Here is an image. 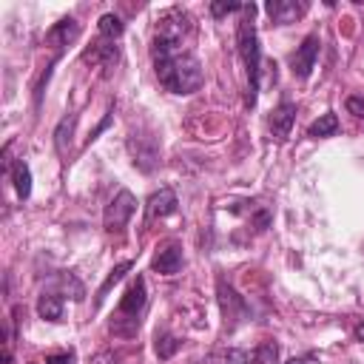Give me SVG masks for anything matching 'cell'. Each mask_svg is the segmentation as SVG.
Here are the masks:
<instances>
[{"instance_id":"6","label":"cell","mask_w":364,"mask_h":364,"mask_svg":"<svg viewBox=\"0 0 364 364\" xmlns=\"http://www.w3.org/2000/svg\"><path fill=\"white\" fill-rule=\"evenodd\" d=\"M318 46H321V43H318V34H307L304 43L296 48L290 65H293V74H296L299 80H307V77H310V71H313V65H316V57H318Z\"/></svg>"},{"instance_id":"12","label":"cell","mask_w":364,"mask_h":364,"mask_svg":"<svg viewBox=\"0 0 364 364\" xmlns=\"http://www.w3.org/2000/svg\"><path fill=\"white\" fill-rule=\"evenodd\" d=\"M151 267H154L156 273H162V276H173V273H179V267H182V247H179V245H168V247H162V250L154 256Z\"/></svg>"},{"instance_id":"2","label":"cell","mask_w":364,"mask_h":364,"mask_svg":"<svg viewBox=\"0 0 364 364\" xmlns=\"http://www.w3.org/2000/svg\"><path fill=\"white\" fill-rule=\"evenodd\" d=\"M242 11H245V17L239 20L236 40H239V54H242V63L247 71V105H256L259 71H262V48H259V34H256V23H253L256 6L247 3V6H242Z\"/></svg>"},{"instance_id":"22","label":"cell","mask_w":364,"mask_h":364,"mask_svg":"<svg viewBox=\"0 0 364 364\" xmlns=\"http://www.w3.org/2000/svg\"><path fill=\"white\" fill-rule=\"evenodd\" d=\"M233 11H242V3H210L213 17H225V14H233Z\"/></svg>"},{"instance_id":"21","label":"cell","mask_w":364,"mask_h":364,"mask_svg":"<svg viewBox=\"0 0 364 364\" xmlns=\"http://www.w3.org/2000/svg\"><path fill=\"white\" fill-rule=\"evenodd\" d=\"M179 350V341L171 333H156V355L159 358H171Z\"/></svg>"},{"instance_id":"14","label":"cell","mask_w":364,"mask_h":364,"mask_svg":"<svg viewBox=\"0 0 364 364\" xmlns=\"http://www.w3.org/2000/svg\"><path fill=\"white\" fill-rule=\"evenodd\" d=\"M9 173H11V182H14L17 196H20V199H28V196H31V171H28V165H26L23 159H17Z\"/></svg>"},{"instance_id":"13","label":"cell","mask_w":364,"mask_h":364,"mask_svg":"<svg viewBox=\"0 0 364 364\" xmlns=\"http://www.w3.org/2000/svg\"><path fill=\"white\" fill-rule=\"evenodd\" d=\"M117 40H105V37H100L97 43H94V48L85 54L88 60H94V63H102L105 68H111L114 63H117Z\"/></svg>"},{"instance_id":"16","label":"cell","mask_w":364,"mask_h":364,"mask_svg":"<svg viewBox=\"0 0 364 364\" xmlns=\"http://www.w3.org/2000/svg\"><path fill=\"white\" fill-rule=\"evenodd\" d=\"M74 125H77V117H74V114H68V117H63V119H60V125H57V131H54V145H57V151H60V154H68Z\"/></svg>"},{"instance_id":"17","label":"cell","mask_w":364,"mask_h":364,"mask_svg":"<svg viewBox=\"0 0 364 364\" xmlns=\"http://www.w3.org/2000/svg\"><path fill=\"white\" fill-rule=\"evenodd\" d=\"M336 131H338V117H336V114H321V117L307 128V134L316 136V139H318V136H333Z\"/></svg>"},{"instance_id":"23","label":"cell","mask_w":364,"mask_h":364,"mask_svg":"<svg viewBox=\"0 0 364 364\" xmlns=\"http://www.w3.org/2000/svg\"><path fill=\"white\" fill-rule=\"evenodd\" d=\"M225 364H250V353H245V350H228L225 353Z\"/></svg>"},{"instance_id":"26","label":"cell","mask_w":364,"mask_h":364,"mask_svg":"<svg viewBox=\"0 0 364 364\" xmlns=\"http://www.w3.org/2000/svg\"><path fill=\"white\" fill-rule=\"evenodd\" d=\"M355 341H364V321L355 327Z\"/></svg>"},{"instance_id":"24","label":"cell","mask_w":364,"mask_h":364,"mask_svg":"<svg viewBox=\"0 0 364 364\" xmlns=\"http://www.w3.org/2000/svg\"><path fill=\"white\" fill-rule=\"evenodd\" d=\"M46 364H74V353L65 350V353H48L46 355Z\"/></svg>"},{"instance_id":"7","label":"cell","mask_w":364,"mask_h":364,"mask_svg":"<svg viewBox=\"0 0 364 364\" xmlns=\"http://www.w3.org/2000/svg\"><path fill=\"white\" fill-rule=\"evenodd\" d=\"M264 11L276 26H287V23H296L307 11V3H301V0H267Z\"/></svg>"},{"instance_id":"3","label":"cell","mask_w":364,"mask_h":364,"mask_svg":"<svg viewBox=\"0 0 364 364\" xmlns=\"http://www.w3.org/2000/svg\"><path fill=\"white\" fill-rule=\"evenodd\" d=\"M188 31H191V17H188L182 9H168V11L159 14V20H156L154 40H165V43L182 46V40H185Z\"/></svg>"},{"instance_id":"18","label":"cell","mask_w":364,"mask_h":364,"mask_svg":"<svg viewBox=\"0 0 364 364\" xmlns=\"http://www.w3.org/2000/svg\"><path fill=\"white\" fill-rule=\"evenodd\" d=\"M131 267H134L131 262H119V264H117V267L108 273V279H105V282L100 284V290H97V304H100V301L108 296V290H111V287H114V284H117V282H119V279H122V276H125Z\"/></svg>"},{"instance_id":"25","label":"cell","mask_w":364,"mask_h":364,"mask_svg":"<svg viewBox=\"0 0 364 364\" xmlns=\"http://www.w3.org/2000/svg\"><path fill=\"white\" fill-rule=\"evenodd\" d=\"M347 111L353 117H364V100L361 97H347Z\"/></svg>"},{"instance_id":"4","label":"cell","mask_w":364,"mask_h":364,"mask_svg":"<svg viewBox=\"0 0 364 364\" xmlns=\"http://www.w3.org/2000/svg\"><path fill=\"white\" fill-rule=\"evenodd\" d=\"M134 210H136L134 193H131V191H119V193L108 202V208H105V216H102L105 230H108V233H119V230L128 225V219L134 216Z\"/></svg>"},{"instance_id":"1","label":"cell","mask_w":364,"mask_h":364,"mask_svg":"<svg viewBox=\"0 0 364 364\" xmlns=\"http://www.w3.org/2000/svg\"><path fill=\"white\" fill-rule=\"evenodd\" d=\"M151 60H154V71L156 80L171 91V94H193L202 82V63L185 51L182 46L165 43V40H154L151 43Z\"/></svg>"},{"instance_id":"11","label":"cell","mask_w":364,"mask_h":364,"mask_svg":"<svg viewBox=\"0 0 364 364\" xmlns=\"http://www.w3.org/2000/svg\"><path fill=\"white\" fill-rule=\"evenodd\" d=\"M77 34H80V23H77L74 17H63L60 23H54V26L48 28L46 40H48V46H54V48H63V46L74 43V40H77Z\"/></svg>"},{"instance_id":"10","label":"cell","mask_w":364,"mask_h":364,"mask_svg":"<svg viewBox=\"0 0 364 364\" xmlns=\"http://www.w3.org/2000/svg\"><path fill=\"white\" fill-rule=\"evenodd\" d=\"M176 193L171 191V188H159L151 199H148V205H145V213H148V219H162V216H171L173 210H176Z\"/></svg>"},{"instance_id":"15","label":"cell","mask_w":364,"mask_h":364,"mask_svg":"<svg viewBox=\"0 0 364 364\" xmlns=\"http://www.w3.org/2000/svg\"><path fill=\"white\" fill-rule=\"evenodd\" d=\"M37 313H40V318L60 321L63 318V296L60 293H43L37 301Z\"/></svg>"},{"instance_id":"5","label":"cell","mask_w":364,"mask_h":364,"mask_svg":"<svg viewBox=\"0 0 364 364\" xmlns=\"http://www.w3.org/2000/svg\"><path fill=\"white\" fill-rule=\"evenodd\" d=\"M142 307H145V279H142V276H136V282L125 290V296H122V301H119L117 324H119V321H131L134 327H139L136 316H139V310H142ZM117 324H111V327H117Z\"/></svg>"},{"instance_id":"20","label":"cell","mask_w":364,"mask_h":364,"mask_svg":"<svg viewBox=\"0 0 364 364\" xmlns=\"http://www.w3.org/2000/svg\"><path fill=\"white\" fill-rule=\"evenodd\" d=\"M276 355H279V347L267 341V344H259L250 353V364H276Z\"/></svg>"},{"instance_id":"19","label":"cell","mask_w":364,"mask_h":364,"mask_svg":"<svg viewBox=\"0 0 364 364\" xmlns=\"http://www.w3.org/2000/svg\"><path fill=\"white\" fill-rule=\"evenodd\" d=\"M97 28H100V37H105V40H117V37L122 34V20H119L117 14H102L100 23H97Z\"/></svg>"},{"instance_id":"9","label":"cell","mask_w":364,"mask_h":364,"mask_svg":"<svg viewBox=\"0 0 364 364\" xmlns=\"http://www.w3.org/2000/svg\"><path fill=\"white\" fill-rule=\"evenodd\" d=\"M293 122H296V105L293 102H279L270 114V134L276 139H287Z\"/></svg>"},{"instance_id":"8","label":"cell","mask_w":364,"mask_h":364,"mask_svg":"<svg viewBox=\"0 0 364 364\" xmlns=\"http://www.w3.org/2000/svg\"><path fill=\"white\" fill-rule=\"evenodd\" d=\"M219 304H222V316H225V324H236L245 313H247V307H245V301H242V296L225 282V279H219Z\"/></svg>"},{"instance_id":"27","label":"cell","mask_w":364,"mask_h":364,"mask_svg":"<svg viewBox=\"0 0 364 364\" xmlns=\"http://www.w3.org/2000/svg\"><path fill=\"white\" fill-rule=\"evenodd\" d=\"M287 364H310V361H307V358H290Z\"/></svg>"}]
</instances>
